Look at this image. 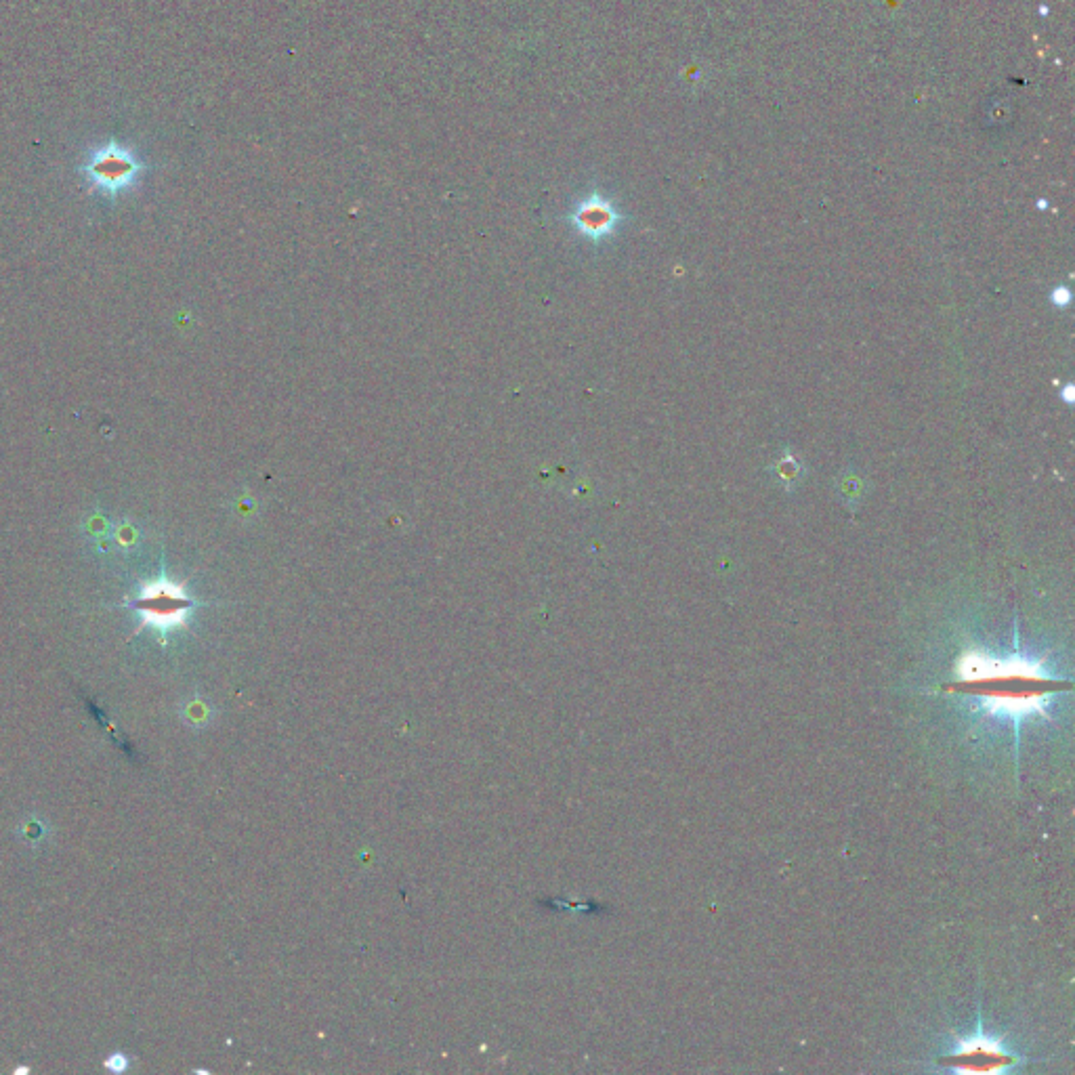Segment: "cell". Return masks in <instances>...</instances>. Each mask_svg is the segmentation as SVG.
I'll return each instance as SVG.
<instances>
[{
  "instance_id": "cell-1",
  "label": "cell",
  "mask_w": 1075,
  "mask_h": 1075,
  "mask_svg": "<svg viewBox=\"0 0 1075 1075\" xmlns=\"http://www.w3.org/2000/svg\"><path fill=\"white\" fill-rule=\"evenodd\" d=\"M1057 681L1050 679L1040 662L1021 656L994 658L968 653L960 662V689L973 691L994 714H1008L1019 721L1031 712H1042Z\"/></svg>"
},
{
  "instance_id": "cell-2",
  "label": "cell",
  "mask_w": 1075,
  "mask_h": 1075,
  "mask_svg": "<svg viewBox=\"0 0 1075 1075\" xmlns=\"http://www.w3.org/2000/svg\"><path fill=\"white\" fill-rule=\"evenodd\" d=\"M131 607L137 609V614L141 616V626L137 628V632L152 626L162 637H166L171 630L187 626V618L192 614L196 603L185 593L181 584H175L171 580H158L145 584Z\"/></svg>"
},
{
  "instance_id": "cell-3",
  "label": "cell",
  "mask_w": 1075,
  "mask_h": 1075,
  "mask_svg": "<svg viewBox=\"0 0 1075 1075\" xmlns=\"http://www.w3.org/2000/svg\"><path fill=\"white\" fill-rule=\"evenodd\" d=\"M141 158L118 141H110L105 145L95 147L93 152L87 154V160L82 164V173L87 181L99 189V192L116 196L131 189L141 173H143Z\"/></svg>"
},
{
  "instance_id": "cell-4",
  "label": "cell",
  "mask_w": 1075,
  "mask_h": 1075,
  "mask_svg": "<svg viewBox=\"0 0 1075 1075\" xmlns=\"http://www.w3.org/2000/svg\"><path fill=\"white\" fill-rule=\"evenodd\" d=\"M947 1065H952L954 1071H973V1073H989V1071H1002L1010 1065H1015L1019 1059L1010 1055L1008 1050L1002 1048L1000 1042L983 1036L981 1031L977 1036L960 1040L958 1046L943 1059Z\"/></svg>"
},
{
  "instance_id": "cell-5",
  "label": "cell",
  "mask_w": 1075,
  "mask_h": 1075,
  "mask_svg": "<svg viewBox=\"0 0 1075 1075\" xmlns=\"http://www.w3.org/2000/svg\"><path fill=\"white\" fill-rule=\"evenodd\" d=\"M620 221H622V215L618 213L614 202L597 192L584 198L572 213L574 227L580 231V234L593 240H601V238H607L609 234H614V229L618 227Z\"/></svg>"
},
{
  "instance_id": "cell-6",
  "label": "cell",
  "mask_w": 1075,
  "mask_h": 1075,
  "mask_svg": "<svg viewBox=\"0 0 1075 1075\" xmlns=\"http://www.w3.org/2000/svg\"><path fill=\"white\" fill-rule=\"evenodd\" d=\"M129 1065H131V1061L126 1059L122 1052H114V1055H110L108 1059L103 1061V1067L108 1071H112V1073H124L126 1069H129Z\"/></svg>"
},
{
  "instance_id": "cell-7",
  "label": "cell",
  "mask_w": 1075,
  "mask_h": 1075,
  "mask_svg": "<svg viewBox=\"0 0 1075 1075\" xmlns=\"http://www.w3.org/2000/svg\"><path fill=\"white\" fill-rule=\"evenodd\" d=\"M1052 299H1055L1057 305H1065V303H1069V299H1071V297H1069V290H1065V288L1055 290V294H1052Z\"/></svg>"
},
{
  "instance_id": "cell-8",
  "label": "cell",
  "mask_w": 1075,
  "mask_h": 1075,
  "mask_svg": "<svg viewBox=\"0 0 1075 1075\" xmlns=\"http://www.w3.org/2000/svg\"><path fill=\"white\" fill-rule=\"evenodd\" d=\"M15 1073H30V1067H17Z\"/></svg>"
}]
</instances>
